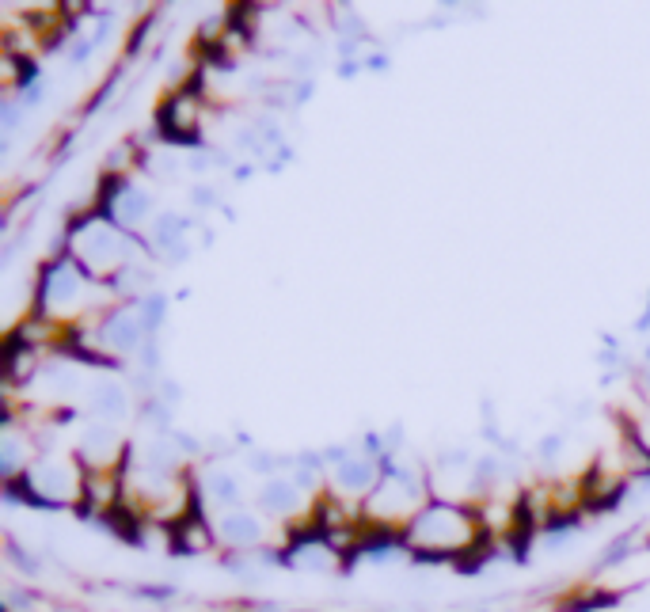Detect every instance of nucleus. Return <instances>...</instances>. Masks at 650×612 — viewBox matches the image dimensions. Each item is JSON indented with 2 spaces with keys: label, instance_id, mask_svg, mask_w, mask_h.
Segmentation results:
<instances>
[{
  "label": "nucleus",
  "instance_id": "nucleus-1",
  "mask_svg": "<svg viewBox=\"0 0 650 612\" xmlns=\"http://www.w3.org/2000/svg\"><path fill=\"white\" fill-rule=\"evenodd\" d=\"M221 533H225V540H229V544L244 548V544H259L263 529H259V521H255V517L229 514V517H225V525H221Z\"/></svg>",
  "mask_w": 650,
  "mask_h": 612
},
{
  "label": "nucleus",
  "instance_id": "nucleus-2",
  "mask_svg": "<svg viewBox=\"0 0 650 612\" xmlns=\"http://www.w3.org/2000/svg\"><path fill=\"white\" fill-rule=\"evenodd\" d=\"M92 400H96V411H99V415H107V419H118V415L126 411L122 388H115V384H99L96 392H92Z\"/></svg>",
  "mask_w": 650,
  "mask_h": 612
},
{
  "label": "nucleus",
  "instance_id": "nucleus-3",
  "mask_svg": "<svg viewBox=\"0 0 650 612\" xmlns=\"http://www.w3.org/2000/svg\"><path fill=\"white\" fill-rule=\"evenodd\" d=\"M263 506L274 510V514H286L297 506V495H293V487L289 483H270L267 491H263Z\"/></svg>",
  "mask_w": 650,
  "mask_h": 612
},
{
  "label": "nucleus",
  "instance_id": "nucleus-4",
  "mask_svg": "<svg viewBox=\"0 0 650 612\" xmlns=\"http://www.w3.org/2000/svg\"><path fill=\"white\" fill-rule=\"evenodd\" d=\"M107 339H111V346H134L137 343V324L130 320V316H126V320L118 316L115 324L107 327Z\"/></svg>",
  "mask_w": 650,
  "mask_h": 612
},
{
  "label": "nucleus",
  "instance_id": "nucleus-5",
  "mask_svg": "<svg viewBox=\"0 0 650 612\" xmlns=\"http://www.w3.org/2000/svg\"><path fill=\"white\" fill-rule=\"evenodd\" d=\"M145 206H149V198L141 191H122V206H118V213H122V221H137L141 213H145Z\"/></svg>",
  "mask_w": 650,
  "mask_h": 612
},
{
  "label": "nucleus",
  "instance_id": "nucleus-6",
  "mask_svg": "<svg viewBox=\"0 0 650 612\" xmlns=\"http://www.w3.org/2000/svg\"><path fill=\"white\" fill-rule=\"evenodd\" d=\"M339 483H346V487H365V483H369V464H362V460H346L343 472H339Z\"/></svg>",
  "mask_w": 650,
  "mask_h": 612
},
{
  "label": "nucleus",
  "instance_id": "nucleus-7",
  "mask_svg": "<svg viewBox=\"0 0 650 612\" xmlns=\"http://www.w3.org/2000/svg\"><path fill=\"white\" fill-rule=\"evenodd\" d=\"M73 274H69V270L61 267L58 274H54V278H50V301H69V293H73Z\"/></svg>",
  "mask_w": 650,
  "mask_h": 612
},
{
  "label": "nucleus",
  "instance_id": "nucleus-8",
  "mask_svg": "<svg viewBox=\"0 0 650 612\" xmlns=\"http://www.w3.org/2000/svg\"><path fill=\"white\" fill-rule=\"evenodd\" d=\"M213 487H217V498H225V502L236 498V483L229 476H213Z\"/></svg>",
  "mask_w": 650,
  "mask_h": 612
}]
</instances>
